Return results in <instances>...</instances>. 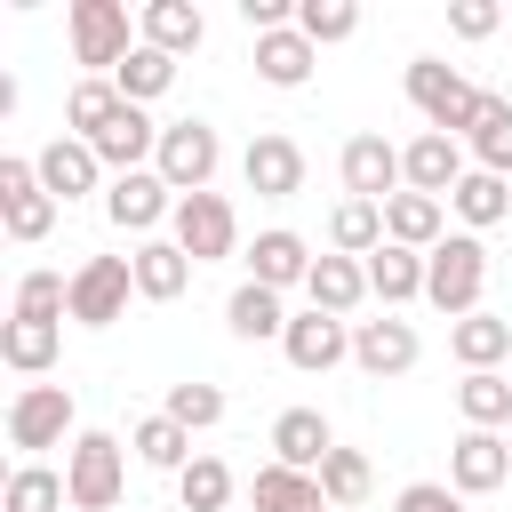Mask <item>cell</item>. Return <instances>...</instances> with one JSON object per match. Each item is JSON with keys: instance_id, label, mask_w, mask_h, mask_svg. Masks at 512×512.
<instances>
[{"instance_id": "38", "label": "cell", "mask_w": 512, "mask_h": 512, "mask_svg": "<svg viewBox=\"0 0 512 512\" xmlns=\"http://www.w3.org/2000/svg\"><path fill=\"white\" fill-rule=\"evenodd\" d=\"M112 88H120L128 104H152V96H168V88H176V56H160V48H136V56L112 72Z\"/></svg>"}, {"instance_id": "27", "label": "cell", "mask_w": 512, "mask_h": 512, "mask_svg": "<svg viewBox=\"0 0 512 512\" xmlns=\"http://www.w3.org/2000/svg\"><path fill=\"white\" fill-rule=\"evenodd\" d=\"M304 296H312V312H336V320H344V312H352V304L368 296V264H360V256H336V248H328V256L312 264Z\"/></svg>"}, {"instance_id": "45", "label": "cell", "mask_w": 512, "mask_h": 512, "mask_svg": "<svg viewBox=\"0 0 512 512\" xmlns=\"http://www.w3.org/2000/svg\"><path fill=\"white\" fill-rule=\"evenodd\" d=\"M504 440H512V432H504Z\"/></svg>"}, {"instance_id": "15", "label": "cell", "mask_w": 512, "mask_h": 512, "mask_svg": "<svg viewBox=\"0 0 512 512\" xmlns=\"http://www.w3.org/2000/svg\"><path fill=\"white\" fill-rule=\"evenodd\" d=\"M512 480V440L504 432H464L456 448H448V488L456 496H488V488H504Z\"/></svg>"}, {"instance_id": "8", "label": "cell", "mask_w": 512, "mask_h": 512, "mask_svg": "<svg viewBox=\"0 0 512 512\" xmlns=\"http://www.w3.org/2000/svg\"><path fill=\"white\" fill-rule=\"evenodd\" d=\"M176 248L192 256V264H224L232 248H240V216H232V200L224 192H192V200H176Z\"/></svg>"}, {"instance_id": "21", "label": "cell", "mask_w": 512, "mask_h": 512, "mask_svg": "<svg viewBox=\"0 0 512 512\" xmlns=\"http://www.w3.org/2000/svg\"><path fill=\"white\" fill-rule=\"evenodd\" d=\"M56 352H64V320H32V312H8V320H0V360H8L16 376L56 368Z\"/></svg>"}, {"instance_id": "11", "label": "cell", "mask_w": 512, "mask_h": 512, "mask_svg": "<svg viewBox=\"0 0 512 512\" xmlns=\"http://www.w3.org/2000/svg\"><path fill=\"white\" fill-rule=\"evenodd\" d=\"M32 168H40V184H48L56 200H88V192L112 184V168H104L96 144H80V136H48V144L32 152Z\"/></svg>"}, {"instance_id": "40", "label": "cell", "mask_w": 512, "mask_h": 512, "mask_svg": "<svg viewBox=\"0 0 512 512\" xmlns=\"http://www.w3.org/2000/svg\"><path fill=\"white\" fill-rule=\"evenodd\" d=\"M296 32H304L312 48L352 40V32H360V8H352V0H296Z\"/></svg>"}, {"instance_id": "13", "label": "cell", "mask_w": 512, "mask_h": 512, "mask_svg": "<svg viewBox=\"0 0 512 512\" xmlns=\"http://www.w3.org/2000/svg\"><path fill=\"white\" fill-rule=\"evenodd\" d=\"M344 192L352 200H392V192H408V168H400V144H384V136H352L344 144Z\"/></svg>"}, {"instance_id": "16", "label": "cell", "mask_w": 512, "mask_h": 512, "mask_svg": "<svg viewBox=\"0 0 512 512\" xmlns=\"http://www.w3.org/2000/svg\"><path fill=\"white\" fill-rule=\"evenodd\" d=\"M400 168H408V192H432V200H448L472 168H464V144L456 136H440V128H424L416 144H400Z\"/></svg>"}, {"instance_id": "42", "label": "cell", "mask_w": 512, "mask_h": 512, "mask_svg": "<svg viewBox=\"0 0 512 512\" xmlns=\"http://www.w3.org/2000/svg\"><path fill=\"white\" fill-rule=\"evenodd\" d=\"M160 416H176L184 432H208V424H224V392L216 384H168V408Z\"/></svg>"}, {"instance_id": "39", "label": "cell", "mask_w": 512, "mask_h": 512, "mask_svg": "<svg viewBox=\"0 0 512 512\" xmlns=\"http://www.w3.org/2000/svg\"><path fill=\"white\" fill-rule=\"evenodd\" d=\"M376 488V472H368V456L360 448H328V464H320V496H328V512H344V504H360Z\"/></svg>"}, {"instance_id": "20", "label": "cell", "mask_w": 512, "mask_h": 512, "mask_svg": "<svg viewBox=\"0 0 512 512\" xmlns=\"http://www.w3.org/2000/svg\"><path fill=\"white\" fill-rule=\"evenodd\" d=\"M416 352H424V344H416V328H408V320H392V312L352 328V360H360L368 376H408V368H416Z\"/></svg>"}, {"instance_id": "9", "label": "cell", "mask_w": 512, "mask_h": 512, "mask_svg": "<svg viewBox=\"0 0 512 512\" xmlns=\"http://www.w3.org/2000/svg\"><path fill=\"white\" fill-rule=\"evenodd\" d=\"M136 296V256H88L72 272V320L80 328H112Z\"/></svg>"}, {"instance_id": "25", "label": "cell", "mask_w": 512, "mask_h": 512, "mask_svg": "<svg viewBox=\"0 0 512 512\" xmlns=\"http://www.w3.org/2000/svg\"><path fill=\"white\" fill-rule=\"evenodd\" d=\"M312 64H320V48H312L296 24L256 40V80H264V88H304V80H312Z\"/></svg>"}, {"instance_id": "32", "label": "cell", "mask_w": 512, "mask_h": 512, "mask_svg": "<svg viewBox=\"0 0 512 512\" xmlns=\"http://www.w3.org/2000/svg\"><path fill=\"white\" fill-rule=\"evenodd\" d=\"M368 296L392 312V304H408V296H424V256L416 248H400V240H384L376 256H368Z\"/></svg>"}, {"instance_id": "41", "label": "cell", "mask_w": 512, "mask_h": 512, "mask_svg": "<svg viewBox=\"0 0 512 512\" xmlns=\"http://www.w3.org/2000/svg\"><path fill=\"white\" fill-rule=\"evenodd\" d=\"M16 312L64 320V312H72V280H64V272H24V280H16Z\"/></svg>"}, {"instance_id": "5", "label": "cell", "mask_w": 512, "mask_h": 512, "mask_svg": "<svg viewBox=\"0 0 512 512\" xmlns=\"http://www.w3.org/2000/svg\"><path fill=\"white\" fill-rule=\"evenodd\" d=\"M72 424H80V408H72V392H64V384H24V392L8 400V448H24V456L80 440Z\"/></svg>"}, {"instance_id": "6", "label": "cell", "mask_w": 512, "mask_h": 512, "mask_svg": "<svg viewBox=\"0 0 512 512\" xmlns=\"http://www.w3.org/2000/svg\"><path fill=\"white\" fill-rule=\"evenodd\" d=\"M216 160H224V144H216V128H208V120H168V128H160V152H152V168L168 176V192H176V200L208 192Z\"/></svg>"}, {"instance_id": "12", "label": "cell", "mask_w": 512, "mask_h": 512, "mask_svg": "<svg viewBox=\"0 0 512 512\" xmlns=\"http://www.w3.org/2000/svg\"><path fill=\"white\" fill-rule=\"evenodd\" d=\"M280 352H288V368H304V376H328L336 360H352V328L336 320V312H296L288 320V336H280Z\"/></svg>"}, {"instance_id": "35", "label": "cell", "mask_w": 512, "mask_h": 512, "mask_svg": "<svg viewBox=\"0 0 512 512\" xmlns=\"http://www.w3.org/2000/svg\"><path fill=\"white\" fill-rule=\"evenodd\" d=\"M64 504H72V488L48 464H16L8 488H0V512H64Z\"/></svg>"}, {"instance_id": "26", "label": "cell", "mask_w": 512, "mask_h": 512, "mask_svg": "<svg viewBox=\"0 0 512 512\" xmlns=\"http://www.w3.org/2000/svg\"><path fill=\"white\" fill-rule=\"evenodd\" d=\"M192 272H200V264H192L176 240H144V248H136V296H152V304H176V296L192 288Z\"/></svg>"}, {"instance_id": "43", "label": "cell", "mask_w": 512, "mask_h": 512, "mask_svg": "<svg viewBox=\"0 0 512 512\" xmlns=\"http://www.w3.org/2000/svg\"><path fill=\"white\" fill-rule=\"evenodd\" d=\"M496 24H504V0H456V8H448V32H456V40H488Z\"/></svg>"}, {"instance_id": "2", "label": "cell", "mask_w": 512, "mask_h": 512, "mask_svg": "<svg viewBox=\"0 0 512 512\" xmlns=\"http://www.w3.org/2000/svg\"><path fill=\"white\" fill-rule=\"evenodd\" d=\"M64 32H72V64H88V80H112V72L144 48L120 0H72V8H64Z\"/></svg>"}, {"instance_id": "30", "label": "cell", "mask_w": 512, "mask_h": 512, "mask_svg": "<svg viewBox=\"0 0 512 512\" xmlns=\"http://www.w3.org/2000/svg\"><path fill=\"white\" fill-rule=\"evenodd\" d=\"M120 112H128V96H120L112 80H72V96H64V136L96 144V136H104Z\"/></svg>"}, {"instance_id": "4", "label": "cell", "mask_w": 512, "mask_h": 512, "mask_svg": "<svg viewBox=\"0 0 512 512\" xmlns=\"http://www.w3.org/2000/svg\"><path fill=\"white\" fill-rule=\"evenodd\" d=\"M120 480H128V448H120L112 432H80L72 456H64L72 512H112V504H120Z\"/></svg>"}, {"instance_id": "22", "label": "cell", "mask_w": 512, "mask_h": 512, "mask_svg": "<svg viewBox=\"0 0 512 512\" xmlns=\"http://www.w3.org/2000/svg\"><path fill=\"white\" fill-rule=\"evenodd\" d=\"M136 32H144V48H160V56H192V48L208 40V16H200L192 0H144Z\"/></svg>"}, {"instance_id": "7", "label": "cell", "mask_w": 512, "mask_h": 512, "mask_svg": "<svg viewBox=\"0 0 512 512\" xmlns=\"http://www.w3.org/2000/svg\"><path fill=\"white\" fill-rule=\"evenodd\" d=\"M56 192L40 184V168L32 160H0V224H8V240L16 248H32V240H48L56 232Z\"/></svg>"}, {"instance_id": "34", "label": "cell", "mask_w": 512, "mask_h": 512, "mask_svg": "<svg viewBox=\"0 0 512 512\" xmlns=\"http://www.w3.org/2000/svg\"><path fill=\"white\" fill-rule=\"evenodd\" d=\"M128 448H136V464H152V472H184V464H192V432H184L176 416H144V424L128 432Z\"/></svg>"}, {"instance_id": "28", "label": "cell", "mask_w": 512, "mask_h": 512, "mask_svg": "<svg viewBox=\"0 0 512 512\" xmlns=\"http://www.w3.org/2000/svg\"><path fill=\"white\" fill-rule=\"evenodd\" d=\"M456 408H464V432H512V376L504 368H480L456 384Z\"/></svg>"}, {"instance_id": "10", "label": "cell", "mask_w": 512, "mask_h": 512, "mask_svg": "<svg viewBox=\"0 0 512 512\" xmlns=\"http://www.w3.org/2000/svg\"><path fill=\"white\" fill-rule=\"evenodd\" d=\"M240 176H248L256 200H296V192H304V144L280 136V128H264V136H248Z\"/></svg>"}, {"instance_id": "3", "label": "cell", "mask_w": 512, "mask_h": 512, "mask_svg": "<svg viewBox=\"0 0 512 512\" xmlns=\"http://www.w3.org/2000/svg\"><path fill=\"white\" fill-rule=\"evenodd\" d=\"M480 288H488V248L480 232H448L432 256H424V304H440L448 320L480 312Z\"/></svg>"}, {"instance_id": "18", "label": "cell", "mask_w": 512, "mask_h": 512, "mask_svg": "<svg viewBox=\"0 0 512 512\" xmlns=\"http://www.w3.org/2000/svg\"><path fill=\"white\" fill-rule=\"evenodd\" d=\"M328 448H336V432H328L320 408H280V416H272V464H288V472H320Z\"/></svg>"}, {"instance_id": "1", "label": "cell", "mask_w": 512, "mask_h": 512, "mask_svg": "<svg viewBox=\"0 0 512 512\" xmlns=\"http://www.w3.org/2000/svg\"><path fill=\"white\" fill-rule=\"evenodd\" d=\"M408 104L424 112V128L472 136L480 112H488V88H472V80H464L456 64H440V56H416V64H408Z\"/></svg>"}, {"instance_id": "33", "label": "cell", "mask_w": 512, "mask_h": 512, "mask_svg": "<svg viewBox=\"0 0 512 512\" xmlns=\"http://www.w3.org/2000/svg\"><path fill=\"white\" fill-rule=\"evenodd\" d=\"M448 208L464 216V232H488V224H504V216H512V176H488V168H472V176L448 192Z\"/></svg>"}, {"instance_id": "17", "label": "cell", "mask_w": 512, "mask_h": 512, "mask_svg": "<svg viewBox=\"0 0 512 512\" xmlns=\"http://www.w3.org/2000/svg\"><path fill=\"white\" fill-rule=\"evenodd\" d=\"M312 264H320V256H312L304 232H288V224L256 232V248H248V280H256V288H304Z\"/></svg>"}, {"instance_id": "19", "label": "cell", "mask_w": 512, "mask_h": 512, "mask_svg": "<svg viewBox=\"0 0 512 512\" xmlns=\"http://www.w3.org/2000/svg\"><path fill=\"white\" fill-rule=\"evenodd\" d=\"M384 240L432 256V248L448 240V200H432V192H392V200H384Z\"/></svg>"}, {"instance_id": "29", "label": "cell", "mask_w": 512, "mask_h": 512, "mask_svg": "<svg viewBox=\"0 0 512 512\" xmlns=\"http://www.w3.org/2000/svg\"><path fill=\"white\" fill-rule=\"evenodd\" d=\"M248 504H256V512H328L320 472H288V464H264V472L248 480Z\"/></svg>"}, {"instance_id": "44", "label": "cell", "mask_w": 512, "mask_h": 512, "mask_svg": "<svg viewBox=\"0 0 512 512\" xmlns=\"http://www.w3.org/2000/svg\"><path fill=\"white\" fill-rule=\"evenodd\" d=\"M392 512H464V496H456L448 480H408V488L392 496Z\"/></svg>"}, {"instance_id": "37", "label": "cell", "mask_w": 512, "mask_h": 512, "mask_svg": "<svg viewBox=\"0 0 512 512\" xmlns=\"http://www.w3.org/2000/svg\"><path fill=\"white\" fill-rule=\"evenodd\" d=\"M464 144H472V168L512 176V104H504V96H488V112H480V128H472Z\"/></svg>"}, {"instance_id": "31", "label": "cell", "mask_w": 512, "mask_h": 512, "mask_svg": "<svg viewBox=\"0 0 512 512\" xmlns=\"http://www.w3.org/2000/svg\"><path fill=\"white\" fill-rule=\"evenodd\" d=\"M328 248H336V256H360V264H368V256L384 248V208H376V200H352V192H344V200L328 208Z\"/></svg>"}, {"instance_id": "23", "label": "cell", "mask_w": 512, "mask_h": 512, "mask_svg": "<svg viewBox=\"0 0 512 512\" xmlns=\"http://www.w3.org/2000/svg\"><path fill=\"white\" fill-rule=\"evenodd\" d=\"M448 352L464 360V376L504 368V360H512V320H504V312H464V320L448 328Z\"/></svg>"}, {"instance_id": "36", "label": "cell", "mask_w": 512, "mask_h": 512, "mask_svg": "<svg viewBox=\"0 0 512 512\" xmlns=\"http://www.w3.org/2000/svg\"><path fill=\"white\" fill-rule=\"evenodd\" d=\"M176 496H184V512H232V464L224 456H192L176 472Z\"/></svg>"}, {"instance_id": "24", "label": "cell", "mask_w": 512, "mask_h": 512, "mask_svg": "<svg viewBox=\"0 0 512 512\" xmlns=\"http://www.w3.org/2000/svg\"><path fill=\"white\" fill-rule=\"evenodd\" d=\"M288 320L296 312H280V288H256V280H240L232 304H224V328L240 344H272V336H288Z\"/></svg>"}, {"instance_id": "14", "label": "cell", "mask_w": 512, "mask_h": 512, "mask_svg": "<svg viewBox=\"0 0 512 512\" xmlns=\"http://www.w3.org/2000/svg\"><path fill=\"white\" fill-rule=\"evenodd\" d=\"M104 216H112L120 232H152L160 216H176V192H168L160 168H136V176H112V184H104Z\"/></svg>"}]
</instances>
